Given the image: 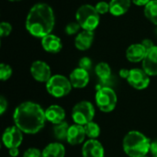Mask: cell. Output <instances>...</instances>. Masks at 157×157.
Returning a JSON list of instances; mask_svg holds the SVG:
<instances>
[{
    "instance_id": "cell-1",
    "label": "cell",
    "mask_w": 157,
    "mask_h": 157,
    "mask_svg": "<svg viewBox=\"0 0 157 157\" xmlns=\"http://www.w3.org/2000/svg\"><path fill=\"white\" fill-rule=\"evenodd\" d=\"M15 125L27 134H36L45 126L47 121L45 110L38 103L25 101L20 103L13 113Z\"/></svg>"
},
{
    "instance_id": "cell-2",
    "label": "cell",
    "mask_w": 157,
    "mask_h": 157,
    "mask_svg": "<svg viewBox=\"0 0 157 157\" xmlns=\"http://www.w3.org/2000/svg\"><path fill=\"white\" fill-rule=\"evenodd\" d=\"M55 17L52 8L44 3L34 5L26 18V29L34 37L42 39L51 34L54 28Z\"/></svg>"
},
{
    "instance_id": "cell-3",
    "label": "cell",
    "mask_w": 157,
    "mask_h": 157,
    "mask_svg": "<svg viewBox=\"0 0 157 157\" xmlns=\"http://www.w3.org/2000/svg\"><path fill=\"white\" fill-rule=\"evenodd\" d=\"M151 143L143 132L131 131L123 138L122 148L129 157H144L150 152Z\"/></svg>"
},
{
    "instance_id": "cell-4",
    "label": "cell",
    "mask_w": 157,
    "mask_h": 157,
    "mask_svg": "<svg viewBox=\"0 0 157 157\" xmlns=\"http://www.w3.org/2000/svg\"><path fill=\"white\" fill-rule=\"evenodd\" d=\"M75 17L81 29L89 31H94L98 28L100 20V15L96 7L91 5L81 6L76 11Z\"/></svg>"
},
{
    "instance_id": "cell-5",
    "label": "cell",
    "mask_w": 157,
    "mask_h": 157,
    "mask_svg": "<svg viewBox=\"0 0 157 157\" xmlns=\"http://www.w3.org/2000/svg\"><path fill=\"white\" fill-rule=\"evenodd\" d=\"M73 88V86L66 76L63 75H54L46 83L47 92L57 98L67 96Z\"/></svg>"
},
{
    "instance_id": "cell-6",
    "label": "cell",
    "mask_w": 157,
    "mask_h": 157,
    "mask_svg": "<svg viewBox=\"0 0 157 157\" xmlns=\"http://www.w3.org/2000/svg\"><path fill=\"white\" fill-rule=\"evenodd\" d=\"M95 99L97 107L104 113L113 111L118 102L117 94L110 86H104L98 89Z\"/></svg>"
},
{
    "instance_id": "cell-7",
    "label": "cell",
    "mask_w": 157,
    "mask_h": 157,
    "mask_svg": "<svg viewBox=\"0 0 157 157\" xmlns=\"http://www.w3.org/2000/svg\"><path fill=\"white\" fill-rule=\"evenodd\" d=\"M95 117V108L93 104L86 100L76 103L72 109V119L75 123L85 126L93 121Z\"/></svg>"
},
{
    "instance_id": "cell-8",
    "label": "cell",
    "mask_w": 157,
    "mask_h": 157,
    "mask_svg": "<svg viewBox=\"0 0 157 157\" xmlns=\"http://www.w3.org/2000/svg\"><path fill=\"white\" fill-rule=\"evenodd\" d=\"M23 142V132L16 126L7 127L2 135V143L3 145L9 149L18 148Z\"/></svg>"
},
{
    "instance_id": "cell-9",
    "label": "cell",
    "mask_w": 157,
    "mask_h": 157,
    "mask_svg": "<svg viewBox=\"0 0 157 157\" xmlns=\"http://www.w3.org/2000/svg\"><path fill=\"white\" fill-rule=\"evenodd\" d=\"M127 81L131 86L137 90H143L148 87L150 84V75L140 68H133L130 70V75Z\"/></svg>"
},
{
    "instance_id": "cell-10",
    "label": "cell",
    "mask_w": 157,
    "mask_h": 157,
    "mask_svg": "<svg viewBox=\"0 0 157 157\" xmlns=\"http://www.w3.org/2000/svg\"><path fill=\"white\" fill-rule=\"evenodd\" d=\"M32 77L40 83H47L52 77V70L47 63L43 61H35L30 66Z\"/></svg>"
},
{
    "instance_id": "cell-11",
    "label": "cell",
    "mask_w": 157,
    "mask_h": 157,
    "mask_svg": "<svg viewBox=\"0 0 157 157\" xmlns=\"http://www.w3.org/2000/svg\"><path fill=\"white\" fill-rule=\"evenodd\" d=\"M83 157H105V149L97 139H89L82 147Z\"/></svg>"
},
{
    "instance_id": "cell-12",
    "label": "cell",
    "mask_w": 157,
    "mask_h": 157,
    "mask_svg": "<svg viewBox=\"0 0 157 157\" xmlns=\"http://www.w3.org/2000/svg\"><path fill=\"white\" fill-rule=\"evenodd\" d=\"M69 80H70L73 87L84 88L89 83L88 71L82 69L80 67H77L71 72V74L69 75Z\"/></svg>"
},
{
    "instance_id": "cell-13",
    "label": "cell",
    "mask_w": 157,
    "mask_h": 157,
    "mask_svg": "<svg viewBox=\"0 0 157 157\" xmlns=\"http://www.w3.org/2000/svg\"><path fill=\"white\" fill-rule=\"evenodd\" d=\"M143 69L150 75H157V46H154L147 51L146 55L143 61Z\"/></svg>"
},
{
    "instance_id": "cell-14",
    "label": "cell",
    "mask_w": 157,
    "mask_h": 157,
    "mask_svg": "<svg viewBox=\"0 0 157 157\" xmlns=\"http://www.w3.org/2000/svg\"><path fill=\"white\" fill-rule=\"evenodd\" d=\"M86 137L85 127L79 124H73L70 126L67 135V143L70 145H79L84 144Z\"/></svg>"
},
{
    "instance_id": "cell-15",
    "label": "cell",
    "mask_w": 157,
    "mask_h": 157,
    "mask_svg": "<svg viewBox=\"0 0 157 157\" xmlns=\"http://www.w3.org/2000/svg\"><path fill=\"white\" fill-rule=\"evenodd\" d=\"M45 117L47 121L56 125L64 121L65 111L59 105H51L45 109Z\"/></svg>"
},
{
    "instance_id": "cell-16",
    "label": "cell",
    "mask_w": 157,
    "mask_h": 157,
    "mask_svg": "<svg viewBox=\"0 0 157 157\" xmlns=\"http://www.w3.org/2000/svg\"><path fill=\"white\" fill-rule=\"evenodd\" d=\"M41 46L47 52L58 53L63 48V43L60 38L51 33L41 39Z\"/></svg>"
},
{
    "instance_id": "cell-17",
    "label": "cell",
    "mask_w": 157,
    "mask_h": 157,
    "mask_svg": "<svg viewBox=\"0 0 157 157\" xmlns=\"http://www.w3.org/2000/svg\"><path fill=\"white\" fill-rule=\"evenodd\" d=\"M146 52L147 51L142 43H135L129 46L126 51V57L132 63H140L144 61Z\"/></svg>"
},
{
    "instance_id": "cell-18",
    "label": "cell",
    "mask_w": 157,
    "mask_h": 157,
    "mask_svg": "<svg viewBox=\"0 0 157 157\" xmlns=\"http://www.w3.org/2000/svg\"><path fill=\"white\" fill-rule=\"evenodd\" d=\"M94 41V31L84 30L78 33L75 40V47L80 51L88 50Z\"/></svg>"
},
{
    "instance_id": "cell-19",
    "label": "cell",
    "mask_w": 157,
    "mask_h": 157,
    "mask_svg": "<svg viewBox=\"0 0 157 157\" xmlns=\"http://www.w3.org/2000/svg\"><path fill=\"white\" fill-rule=\"evenodd\" d=\"M132 0H111L109 3V12L115 17H120L127 13L130 9Z\"/></svg>"
},
{
    "instance_id": "cell-20",
    "label": "cell",
    "mask_w": 157,
    "mask_h": 157,
    "mask_svg": "<svg viewBox=\"0 0 157 157\" xmlns=\"http://www.w3.org/2000/svg\"><path fill=\"white\" fill-rule=\"evenodd\" d=\"M65 147L61 143H51L42 150V157H64Z\"/></svg>"
},
{
    "instance_id": "cell-21",
    "label": "cell",
    "mask_w": 157,
    "mask_h": 157,
    "mask_svg": "<svg viewBox=\"0 0 157 157\" xmlns=\"http://www.w3.org/2000/svg\"><path fill=\"white\" fill-rule=\"evenodd\" d=\"M70 125L66 121H63L53 126V135L58 141H66Z\"/></svg>"
},
{
    "instance_id": "cell-22",
    "label": "cell",
    "mask_w": 157,
    "mask_h": 157,
    "mask_svg": "<svg viewBox=\"0 0 157 157\" xmlns=\"http://www.w3.org/2000/svg\"><path fill=\"white\" fill-rule=\"evenodd\" d=\"M145 17L155 25H157V0H151L144 6Z\"/></svg>"
},
{
    "instance_id": "cell-23",
    "label": "cell",
    "mask_w": 157,
    "mask_h": 157,
    "mask_svg": "<svg viewBox=\"0 0 157 157\" xmlns=\"http://www.w3.org/2000/svg\"><path fill=\"white\" fill-rule=\"evenodd\" d=\"M84 127H85L86 137H88L89 139H97L99 137L101 130H100V127L98 123L91 121V122L86 124Z\"/></svg>"
},
{
    "instance_id": "cell-24",
    "label": "cell",
    "mask_w": 157,
    "mask_h": 157,
    "mask_svg": "<svg viewBox=\"0 0 157 157\" xmlns=\"http://www.w3.org/2000/svg\"><path fill=\"white\" fill-rule=\"evenodd\" d=\"M12 68L10 65L6 63H1L0 65V79L2 81H6L8 80L11 75H12Z\"/></svg>"
},
{
    "instance_id": "cell-25",
    "label": "cell",
    "mask_w": 157,
    "mask_h": 157,
    "mask_svg": "<svg viewBox=\"0 0 157 157\" xmlns=\"http://www.w3.org/2000/svg\"><path fill=\"white\" fill-rule=\"evenodd\" d=\"M80 28H81V26L79 25V23L77 21L70 22L65 27V32L68 35H74V34H75V33H77L79 31Z\"/></svg>"
},
{
    "instance_id": "cell-26",
    "label": "cell",
    "mask_w": 157,
    "mask_h": 157,
    "mask_svg": "<svg viewBox=\"0 0 157 157\" xmlns=\"http://www.w3.org/2000/svg\"><path fill=\"white\" fill-rule=\"evenodd\" d=\"M12 31V26L8 22H2L0 24V35L2 38L7 37Z\"/></svg>"
},
{
    "instance_id": "cell-27",
    "label": "cell",
    "mask_w": 157,
    "mask_h": 157,
    "mask_svg": "<svg viewBox=\"0 0 157 157\" xmlns=\"http://www.w3.org/2000/svg\"><path fill=\"white\" fill-rule=\"evenodd\" d=\"M23 157H42V151L35 147H30L24 152Z\"/></svg>"
},
{
    "instance_id": "cell-28",
    "label": "cell",
    "mask_w": 157,
    "mask_h": 157,
    "mask_svg": "<svg viewBox=\"0 0 157 157\" xmlns=\"http://www.w3.org/2000/svg\"><path fill=\"white\" fill-rule=\"evenodd\" d=\"M96 9L98 12L99 15H104L108 12H109V4H108L105 1H100L96 5Z\"/></svg>"
},
{
    "instance_id": "cell-29",
    "label": "cell",
    "mask_w": 157,
    "mask_h": 157,
    "mask_svg": "<svg viewBox=\"0 0 157 157\" xmlns=\"http://www.w3.org/2000/svg\"><path fill=\"white\" fill-rule=\"evenodd\" d=\"M78 67L82 68V69H85L86 71L90 70L91 67H92V61L90 58L88 57H83L79 60V63H78Z\"/></svg>"
},
{
    "instance_id": "cell-30",
    "label": "cell",
    "mask_w": 157,
    "mask_h": 157,
    "mask_svg": "<svg viewBox=\"0 0 157 157\" xmlns=\"http://www.w3.org/2000/svg\"><path fill=\"white\" fill-rule=\"evenodd\" d=\"M7 107H8L7 100L6 99V98L4 96H1L0 97V113H1V115H3L6 112V110L7 109Z\"/></svg>"
},
{
    "instance_id": "cell-31",
    "label": "cell",
    "mask_w": 157,
    "mask_h": 157,
    "mask_svg": "<svg viewBox=\"0 0 157 157\" xmlns=\"http://www.w3.org/2000/svg\"><path fill=\"white\" fill-rule=\"evenodd\" d=\"M142 44H143V46L145 48V50L146 51H149V50H151L155 45H154V43H153V41L151 40H149V39H145V40H144L143 41H142Z\"/></svg>"
},
{
    "instance_id": "cell-32",
    "label": "cell",
    "mask_w": 157,
    "mask_h": 157,
    "mask_svg": "<svg viewBox=\"0 0 157 157\" xmlns=\"http://www.w3.org/2000/svg\"><path fill=\"white\" fill-rule=\"evenodd\" d=\"M150 153L152 155V157H157V140L151 143Z\"/></svg>"
},
{
    "instance_id": "cell-33",
    "label": "cell",
    "mask_w": 157,
    "mask_h": 157,
    "mask_svg": "<svg viewBox=\"0 0 157 157\" xmlns=\"http://www.w3.org/2000/svg\"><path fill=\"white\" fill-rule=\"evenodd\" d=\"M129 75H130V70H128V69L123 68V69H121V70L120 71V76H121V78L127 79L128 76H129Z\"/></svg>"
},
{
    "instance_id": "cell-34",
    "label": "cell",
    "mask_w": 157,
    "mask_h": 157,
    "mask_svg": "<svg viewBox=\"0 0 157 157\" xmlns=\"http://www.w3.org/2000/svg\"><path fill=\"white\" fill-rule=\"evenodd\" d=\"M8 154H9V156L17 157L19 155V150L18 148H12L8 150Z\"/></svg>"
},
{
    "instance_id": "cell-35",
    "label": "cell",
    "mask_w": 157,
    "mask_h": 157,
    "mask_svg": "<svg viewBox=\"0 0 157 157\" xmlns=\"http://www.w3.org/2000/svg\"><path fill=\"white\" fill-rule=\"evenodd\" d=\"M151 0H132V2L133 4H135L136 6H146Z\"/></svg>"
},
{
    "instance_id": "cell-36",
    "label": "cell",
    "mask_w": 157,
    "mask_h": 157,
    "mask_svg": "<svg viewBox=\"0 0 157 157\" xmlns=\"http://www.w3.org/2000/svg\"><path fill=\"white\" fill-rule=\"evenodd\" d=\"M8 1H11V2H17V1H21V0H8Z\"/></svg>"
},
{
    "instance_id": "cell-37",
    "label": "cell",
    "mask_w": 157,
    "mask_h": 157,
    "mask_svg": "<svg viewBox=\"0 0 157 157\" xmlns=\"http://www.w3.org/2000/svg\"><path fill=\"white\" fill-rule=\"evenodd\" d=\"M144 157H148V156H147V155H146V156H144Z\"/></svg>"
},
{
    "instance_id": "cell-38",
    "label": "cell",
    "mask_w": 157,
    "mask_h": 157,
    "mask_svg": "<svg viewBox=\"0 0 157 157\" xmlns=\"http://www.w3.org/2000/svg\"><path fill=\"white\" fill-rule=\"evenodd\" d=\"M156 34H157V29H156Z\"/></svg>"
},
{
    "instance_id": "cell-39",
    "label": "cell",
    "mask_w": 157,
    "mask_h": 157,
    "mask_svg": "<svg viewBox=\"0 0 157 157\" xmlns=\"http://www.w3.org/2000/svg\"><path fill=\"white\" fill-rule=\"evenodd\" d=\"M10 157H11V156H10Z\"/></svg>"
}]
</instances>
